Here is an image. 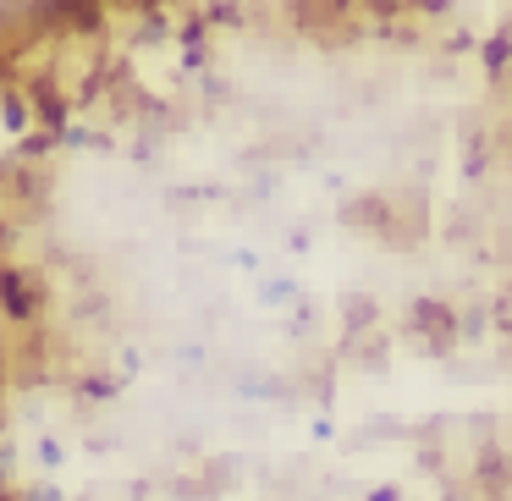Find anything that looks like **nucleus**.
Here are the masks:
<instances>
[{
    "label": "nucleus",
    "mask_w": 512,
    "mask_h": 501,
    "mask_svg": "<svg viewBox=\"0 0 512 501\" xmlns=\"http://www.w3.org/2000/svg\"><path fill=\"white\" fill-rule=\"evenodd\" d=\"M127 6H144V0H127Z\"/></svg>",
    "instance_id": "nucleus-2"
},
{
    "label": "nucleus",
    "mask_w": 512,
    "mask_h": 501,
    "mask_svg": "<svg viewBox=\"0 0 512 501\" xmlns=\"http://www.w3.org/2000/svg\"><path fill=\"white\" fill-rule=\"evenodd\" d=\"M0 292H6V309H12L17 320H28V314L39 309V298H34V281H28V276H17V270H6V276H0Z\"/></svg>",
    "instance_id": "nucleus-1"
}]
</instances>
